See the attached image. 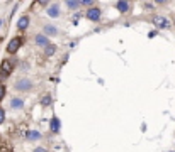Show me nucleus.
Segmentation results:
<instances>
[{"label": "nucleus", "mask_w": 175, "mask_h": 152, "mask_svg": "<svg viewBox=\"0 0 175 152\" xmlns=\"http://www.w3.org/2000/svg\"><path fill=\"white\" fill-rule=\"evenodd\" d=\"M14 66H15L14 59H4L2 64H0V74H2V78H9L10 73L14 71Z\"/></svg>", "instance_id": "nucleus-1"}, {"label": "nucleus", "mask_w": 175, "mask_h": 152, "mask_svg": "<svg viewBox=\"0 0 175 152\" xmlns=\"http://www.w3.org/2000/svg\"><path fill=\"white\" fill-rule=\"evenodd\" d=\"M22 46V37H14L12 41L9 42V46H7V51L9 52H15V51H19Z\"/></svg>", "instance_id": "nucleus-2"}, {"label": "nucleus", "mask_w": 175, "mask_h": 152, "mask_svg": "<svg viewBox=\"0 0 175 152\" xmlns=\"http://www.w3.org/2000/svg\"><path fill=\"white\" fill-rule=\"evenodd\" d=\"M153 22L156 27H160V29H167V27H170V22H168V19H165V17H153Z\"/></svg>", "instance_id": "nucleus-3"}, {"label": "nucleus", "mask_w": 175, "mask_h": 152, "mask_svg": "<svg viewBox=\"0 0 175 152\" xmlns=\"http://www.w3.org/2000/svg\"><path fill=\"white\" fill-rule=\"evenodd\" d=\"M87 17H89L90 21H99L100 19V8H97V7L89 8L87 10Z\"/></svg>", "instance_id": "nucleus-4"}, {"label": "nucleus", "mask_w": 175, "mask_h": 152, "mask_svg": "<svg viewBox=\"0 0 175 152\" xmlns=\"http://www.w3.org/2000/svg\"><path fill=\"white\" fill-rule=\"evenodd\" d=\"M31 88V81L29 80H19L15 83V90H21V91H27Z\"/></svg>", "instance_id": "nucleus-5"}, {"label": "nucleus", "mask_w": 175, "mask_h": 152, "mask_svg": "<svg viewBox=\"0 0 175 152\" xmlns=\"http://www.w3.org/2000/svg\"><path fill=\"white\" fill-rule=\"evenodd\" d=\"M27 25H29V17H27V15L21 17V19H19V22H17V27H19L21 30H24Z\"/></svg>", "instance_id": "nucleus-6"}, {"label": "nucleus", "mask_w": 175, "mask_h": 152, "mask_svg": "<svg viewBox=\"0 0 175 152\" xmlns=\"http://www.w3.org/2000/svg\"><path fill=\"white\" fill-rule=\"evenodd\" d=\"M36 42H38L39 46H49V44H48V37H46V36H43V34L36 36Z\"/></svg>", "instance_id": "nucleus-7"}, {"label": "nucleus", "mask_w": 175, "mask_h": 152, "mask_svg": "<svg viewBox=\"0 0 175 152\" xmlns=\"http://www.w3.org/2000/svg\"><path fill=\"white\" fill-rule=\"evenodd\" d=\"M60 127H61V123H60V120L58 118H51V130L53 132H60Z\"/></svg>", "instance_id": "nucleus-8"}, {"label": "nucleus", "mask_w": 175, "mask_h": 152, "mask_svg": "<svg viewBox=\"0 0 175 152\" xmlns=\"http://www.w3.org/2000/svg\"><path fill=\"white\" fill-rule=\"evenodd\" d=\"M48 15H49V17H58V15H60L58 5H53V7H49V8H48Z\"/></svg>", "instance_id": "nucleus-9"}, {"label": "nucleus", "mask_w": 175, "mask_h": 152, "mask_svg": "<svg viewBox=\"0 0 175 152\" xmlns=\"http://www.w3.org/2000/svg\"><path fill=\"white\" fill-rule=\"evenodd\" d=\"M117 8H119L121 12H128V10H129V4H128V2H117Z\"/></svg>", "instance_id": "nucleus-10"}, {"label": "nucleus", "mask_w": 175, "mask_h": 152, "mask_svg": "<svg viewBox=\"0 0 175 152\" xmlns=\"http://www.w3.org/2000/svg\"><path fill=\"white\" fill-rule=\"evenodd\" d=\"M41 135H39V132H36V130H29L27 132V139H31V140H36V139H39Z\"/></svg>", "instance_id": "nucleus-11"}, {"label": "nucleus", "mask_w": 175, "mask_h": 152, "mask_svg": "<svg viewBox=\"0 0 175 152\" xmlns=\"http://www.w3.org/2000/svg\"><path fill=\"white\" fill-rule=\"evenodd\" d=\"M0 152H12V145L7 142H4L2 145H0Z\"/></svg>", "instance_id": "nucleus-12"}, {"label": "nucleus", "mask_w": 175, "mask_h": 152, "mask_svg": "<svg viewBox=\"0 0 175 152\" xmlns=\"http://www.w3.org/2000/svg\"><path fill=\"white\" fill-rule=\"evenodd\" d=\"M10 105H12V108H22V100H19V98H14Z\"/></svg>", "instance_id": "nucleus-13"}, {"label": "nucleus", "mask_w": 175, "mask_h": 152, "mask_svg": "<svg viewBox=\"0 0 175 152\" xmlns=\"http://www.w3.org/2000/svg\"><path fill=\"white\" fill-rule=\"evenodd\" d=\"M66 5H68V8H77L82 5V2H75V0H68L66 2Z\"/></svg>", "instance_id": "nucleus-14"}, {"label": "nucleus", "mask_w": 175, "mask_h": 152, "mask_svg": "<svg viewBox=\"0 0 175 152\" xmlns=\"http://www.w3.org/2000/svg\"><path fill=\"white\" fill-rule=\"evenodd\" d=\"M44 32H48V34H56L58 30H56V27H53V25H46V27H44Z\"/></svg>", "instance_id": "nucleus-15"}, {"label": "nucleus", "mask_w": 175, "mask_h": 152, "mask_svg": "<svg viewBox=\"0 0 175 152\" xmlns=\"http://www.w3.org/2000/svg\"><path fill=\"white\" fill-rule=\"evenodd\" d=\"M5 97V86L4 84H0V101H2V98Z\"/></svg>", "instance_id": "nucleus-16"}, {"label": "nucleus", "mask_w": 175, "mask_h": 152, "mask_svg": "<svg viewBox=\"0 0 175 152\" xmlns=\"http://www.w3.org/2000/svg\"><path fill=\"white\" fill-rule=\"evenodd\" d=\"M53 52H55V47H53V46H48V47H46V54L51 56Z\"/></svg>", "instance_id": "nucleus-17"}, {"label": "nucleus", "mask_w": 175, "mask_h": 152, "mask_svg": "<svg viewBox=\"0 0 175 152\" xmlns=\"http://www.w3.org/2000/svg\"><path fill=\"white\" fill-rule=\"evenodd\" d=\"M49 101H51V98H49V97H44L43 100H41V103H43V105H49Z\"/></svg>", "instance_id": "nucleus-18"}, {"label": "nucleus", "mask_w": 175, "mask_h": 152, "mask_svg": "<svg viewBox=\"0 0 175 152\" xmlns=\"http://www.w3.org/2000/svg\"><path fill=\"white\" fill-rule=\"evenodd\" d=\"M5 120V112H4V108H0V123Z\"/></svg>", "instance_id": "nucleus-19"}, {"label": "nucleus", "mask_w": 175, "mask_h": 152, "mask_svg": "<svg viewBox=\"0 0 175 152\" xmlns=\"http://www.w3.org/2000/svg\"><path fill=\"white\" fill-rule=\"evenodd\" d=\"M82 4H83V5H92V0H83Z\"/></svg>", "instance_id": "nucleus-20"}, {"label": "nucleus", "mask_w": 175, "mask_h": 152, "mask_svg": "<svg viewBox=\"0 0 175 152\" xmlns=\"http://www.w3.org/2000/svg\"><path fill=\"white\" fill-rule=\"evenodd\" d=\"M34 152H46V149H43V147H38Z\"/></svg>", "instance_id": "nucleus-21"}]
</instances>
